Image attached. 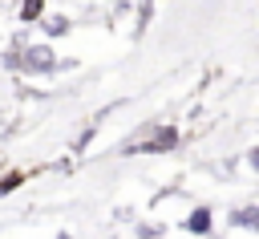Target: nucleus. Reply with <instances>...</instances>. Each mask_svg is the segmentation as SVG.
Masks as SVG:
<instances>
[{
  "label": "nucleus",
  "instance_id": "8",
  "mask_svg": "<svg viewBox=\"0 0 259 239\" xmlns=\"http://www.w3.org/2000/svg\"><path fill=\"white\" fill-rule=\"evenodd\" d=\"M61 239H69V235H61Z\"/></svg>",
  "mask_w": 259,
  "mask_h": 239
},
{
  "label": "nucleus",
  "instance_id": "6",
  "mask_svg": "<svg viewBox=\"0 0 259 239\" xmlns=\"http://www.w3.org/2000/svg\"><path fill=\"white\" fill-rule=\"evenodd\" d=\"M150 16H154V0H146V4H142V12H138V28H134V32H142V28L150 24Z\"/></svg>",
  "mask_w": 259,
  "mask_h": 239
},
{
  "label": "nucleus",
  "instance_id": "1",
  "mask_svg": "<svg viewBox=\"0 0 259 239\" xmlns=\"http://www.w3.org/2000/svg\"><path fill=\"white\" fill-rule=\"evenodd\" d=\"M20 69L24 73H57V53L49 45H28V49H20Z\"/></svg>",
  "mask_w": 259,
  "mask_h": 239
},
{
  "label": "nucleus",
  "instance_id": "3",
  "mask_svg": "<svg viewBox=\"0 0 259 239\" xmlns=\"http://www.w3.org/2000/svg\"><path fill=\"white\" fill-rule=\"evenodd\" d=\"M174 142H178V130H170V126H166V130H158V134H154V142H150V146H142V150L158 154V150H170Z\"/></svg>",
  "mask_w": 259,
  "mask_h": 239
},
{
  "label": "nucleus",
  "instance_id": "2",
  "mask_svg": "<svg viewBox=\"0 0 259 239\" xmlns=\"http://www.w3.org/2000/svg\"><path fill=\"white\" fill-rule=\"evenodd\" d=\"M36 24H40V28H45V36H65V32H69V28H73V24H69V16H65V12H49V16H40V20H36Z\"/></svg>",
  "mask_w": 259,
  "mask_h": 239
},
{
  "label": "nucleus",
  "instance_id": "7",
  "mask_svg": "<svg viewBox=\"0 0 259 239\" xmlns=\"http://www.w3.org/2000/svg\"><path fill=\"white\" fill-rule=\"evenodd\" d=\"M255 215H259V211H255V207H247V211H239V215H235V223H239V227H255Z\"/></svg>",
  "mask_w": 259,
  "mask_h": 239
},
{
  "label": "nucleus",
  "instance_id": "4",
  "mask_svg": "<svg viewBox=\"0 0 259 239\" xmlns=\"http://www.w3.org/2000/svg\"><path fill=\"white\" fill-rule=\"evenodd\" d=\"M45 16V0H20V24H36Z\"/></svg>",
  "mask_w": 259,
  "mask_h": 239
},
{
  "label": "nucleus",
  "instance_id": "5",
  "mask_svg": "<svg viewBox=\"0 0 259 239\" xmlns=\"http://www.w3.org/2000/svg\"><path fill=\"white\" fill-rule=\"evenodd\" d=\"M182 227H186V231H198V235H206V231H210V211H206V207H198V211H194V215H190Z\"/></svg>",
  "mask_w": 259,
  "mask_h": 239
}]
</instances>
